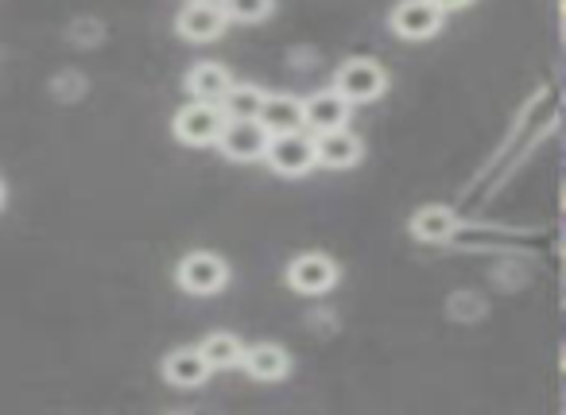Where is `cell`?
I'll return each mask as SVG.
<instances>
[{"instance_id": "cell-20", "label": "cell", "mask_w": 566, "mask_h": 415, "mask_svg": "<svg viewBox=\"0 0 566 415\" xmlns=\"http://www.w3.org/2000/svg\"><path fill=\"white\" fill-rule=\"evenodd\" d=\"M0 206H4V183H0Z\"/></svg>"}, {"instance_id": "cell-10", "label": "cell", "mask_w": 566, "mask_h": 415, "mask_svg": "<svg viewBox=\"0 0 566 415\" xmlns=\"http://www.w3.org/2000/svg\"><path fill=\"white\" fill-rule=\"evenodd\" d=\"M354 105L338 94V90H318V94L303 97V128L311 133H326V128H342L349 121Z\"/></svg>"}, {"instance_id": "cell-8", "label": "cell", "mask_w": 566, "mask_h": 415, "mask_svg": "<svg viewBox=\"0 0 566 415\" xmlns=\"http://www.w3.org/2000/svg\"><path fill=\"white\" fill-rule=\"evenodd\" d=\"M226 24H229L226 12H221V4H213V0H190L187 9L175 17V32L190 43L218 40V35L226 32Z\"/></svg>"}, {"instance_id": "cell-6", "label": "cell", "mask_w": 566, "mask_h": 415, "mask_svg": "<svg viewBox=\"0 0 566 415\" xmlns=\"http://www.w3.org/2000/svg\"><path fill=\"white\" fill-rule=\"evenodd\" d=\"M365 156V144L357 133H349L346 125L342 128H326V133H315V164L331 167V172H349L357 167Z\"/></svg>"}, {"instance_id": "cell-1", "label": "cell", "mask_w": 566, "mask_h": 415, "mask_svg": "<svg viewBox=\"0 0 566 415\" xmlns=\"http://www.w3.org/2000/svg\"><path fill=\"white\" fill-rule=\"evenodd\" d=\"M264 164L272 167L283 179H303V175L315 172V136H307L303 128L295 133H280L268 141L264 148Z\"/></svg>"}, {"instance_id": "cell-2", "label": "cell", "mask_w": 566, "mask_h": 415, "mask_svg": "<svg viewBox=\"0 0 566 415\" xmlns=\"http://www.w3.org/2000/svg\"><path fill=\"white\" fill-rule=\"evenodd\" d=\"M334 90H338L349 105L377 102L388 90V71L377 59H349V63H342L338 74H334Z\"/></svg>"}, {"instance_id": "cell-14", "label": "cell", "mask_w": 566, "mask_h": 415, "mask_svg": "<svg viewBox=\"0 0 566 415\" xmlns=\"http://www.w3.org/2000/svg\"><path fill=\"white\" fill-rule=\"evenodd\" d=\"M229 86H233V74L221 63H198L187 74V90L195 102H221L229 94Z\"/></svg>"}, {"instance_id": "cell-16", "label": "cell", "mask_w": 566, "mask_h": 415, "mask_svg": "<svg viewBox=\"0 0 566 415\" xmlns=\"http://www.w3.org/2000/svg\"><path fill=\"white\" fill-rule=\"evenodd\" d=\"M198 353H202L210 369H237V365H241L244 345H241V338H237V334H226V330H218V334H210L202 345H198Z\"/></svg>"}, {"instance_id": "cell-18", "label": "cell", "mask_w": 566, "mask_h": 415, "mask_svg": "<svg viewBox=\"0 0 566 415\" xmlns=\"http://www.w3.org/2000/svg\"><path fill=\"white\" fill-rule=\"evenodd\" d=\"M272 9L275 0H221V12L233 24H260V20L272 17Z\"/></svg>"}, {"instance_id": "cell-4", "label": "cell", "mask_w": 566, "mask_h": 415, "mask_svg": "<svg viewBox=\"0 0 566 415\" xmlns=\"http://www.w3.org/2000/svg\"><path fill=\"white\" fill-rule=\"evenodd\" d=\"M182 291L190 295H218L229 283V264L218 257V252H187L179 260V272H175Z\"/></svg>"}, {"instance_id": "cell-13", "label": "cell", "mask_w": 566, "mask_h": 415, "mask_svg": "<svg viewBox=\"0 0 566 415\" xmlns=\"http://www.w3.org/2000/svg\"><path fill=\"white\" fill-rule=\"evenodd\" d=\"M164 376H167V384H175V388H202L206 376H210V365H206V357L198 353V345L195 350L182 345V350L167 353Z\"/></svg>"}, {"instance_id": "cell-19", "label": "cell", "mask_w": 566, "mask_h": 415, "mask_svg": "<svg viewBox=\"0 0 566 415\" xmlns=\"http://www.w3.org/2000/svg\"><path fill=\"white\" fill-rule=\"evenodd\" d=\"M431 4H439L442 12H454V9H465V4H473V0H431Z\"/></svg>"}, {"instance_id": "cell-15", "label": "cell", "mask_w": 566, "mask_h": 415, "mask_svg": "<svg viewBox=\"0 0 566 415\" xmlns=\"http://www.w3.org/2000/svg\"><path fill=\"white\" fill-rule=\"evenodd\" d=\"M454 234H458V218L447 206H423V210H416V218H411V237H416V241L442 245Z\"/></svg>"}, {"instance_id": "cell-3", "label": "cell", "mask_w": 566, "mask_h": 415, "mask_svg": "<svg viewBox=\"0 0 566 415\" xmlns=\"http://www.w3.org/2000/svg\"><path fill=\"white\" fill-rule=\"evenodd\" d=\"M171 128L187 148H210V144H218L221 128H226V113H221L218 102H190L175 113Z\"/></svg>"}, {"instance_id": "cell-12", "label": "cell", "mask_w": 566, "mask_h": 415, "mask_svg": "<svg viewBox=\"0 0 566 415\" xmlns=\"http://www.w3.org/2000/svg\"><path fill=\"white\" fill-rule=\"evenodd\" d=\"M256 121H260V128H264L268 136L295 133V128H303V97H292V94H264Z\"/></svg>"}, {"instance_id": "cell-11", "label": "cell", "mask_w": 566, "mask_h": 415, "mask_svg": "<svg viewBox=\"0 0 566 415\" xmlns=\"http://www.w3.org/2000/svg\"><path fill=\"white\" fill-rule=\"evenodd\" d=\"M241 369L252 376V381H283V376L292 373V357L287 350L275 342H256V345H244L241 353Z\"/></svg>"}, {"instance_id": "cell-17", "label": "cell", "mask_w": 566, "mask_h": 415, "mask_svg": "<svg viewBox=\"0 0 566 415\" xmlns=\"http://www.w3.org/2000/svg\"><path fill=\"white\" fill-rule=\"evenodd\" d=\"M260 102H264V90L256 86H229V94L221 97V113H226V121H256L260 113Z\"/></svg>"}, {"instance_id": "cell-5", "label": "cell", "mask_w": 566, "mask_h": 415, "mask_svg": "<svg viewBox=\"0 0 566 415\" xmlns=\"http://www.w3.org/2000/svg\"><path fill=\"white\" fill-rule=\"evenodd\" d=\"M287 283L300 295H326L338 283V264L326 252H303L287 264Z\"/></svg>"}, {"instance_id": "cell-9", "label": "cell", "mask_w": 566, "mask_h": 415, "mask_svg": "<svg viewBox=\"0 0 566 415\" xmlns=\"http://www.w3.org/2000/svg\"><path fill=\"white\" fill-rule=\"evenodd\" d=\"M272 136L260 128V121H226L218 136V148L226 152L237 164H252V159H264V148Z\"/></svg>"}, {"instance_id": "cell-7", "label": "cell", "mask_w": 566, "mask_h": 415, "mask_svg": "<svg viewBox=\"0 0 566 415\" xmlns=\"http://www.w3.org/2000/svg\"><path fill=\"white\" fill-rule=\"evenodd\" d=\"M442 17L447 12L439 4H431V0H400L392 9V32L400 40H431L442 28Z\"/></svg>"}]
</instances>
